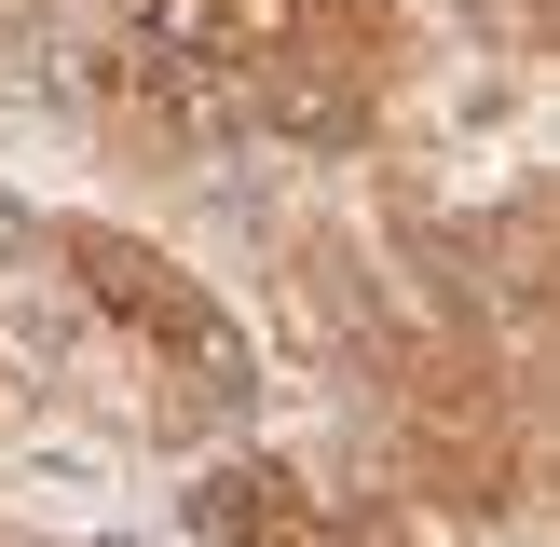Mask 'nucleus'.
Here are the masks:
<instances>
[{"mask_svg": "<svg viewBox=\"0 0 560 547\" xmlns=\"http://www.w3.org/2000/svg\"><path fill=\"white\" fill-rule=\"evenodd\" d=\"M27 260H42V315L69 328L82 383L124 410V438L219 452L260 410V356H246L233 301L191 260H164L151 233H124V219H27Z\"/></svg>", "mask_w": 560, "mask_h": 547, "instance_id": "f257e3e1", "label": "nucleus"}, {"mask_svg": "<svg viewBox=\"0 0 560 547\" xmlns=\"http://www.w3.org/2000/svg\"><path fill=\"white\" fill-rule=\"evenodd\" d=\"M109 42L206 96V124L288 137V151H370L397 96V0H109Z\"/></svg>", "mask_w": 560, "mask_h": 547, "instance_id": "f03ea898", "label": "nucleus"}, {"mask_svg": "<svg viewBox=\"0 0 560 547\" xmlns=\"http://www.w3.org/2000/svg\"><path fill=\"white\" fill-rule=\"evenodd\" d=\"M370 424H383L397 492H424L452 520H506L534 492V383L506 356H479L465 328H438V315H410L397 356L370 370Z\"/></svg>", "mask_w": 560, "mask_h": 547, "instance_id": "7ed1b4c3", "label": "nucleus"}, {"mask_svg": "<svg viewBox=\"0 0 560 547\" xmlns=\"http://www.w3.org/2000/svg\"><path fill=\"white\" fill-rule=\"evenodd\" d=\"M260 246H273V301H288L301 356H315V370H342L355 397H370V370L397 356V328H410V288L342 233V219H273Z\"/></svg>", "mask_w": 560, "mask_h": 547, "instance_id": "20e7f679", "label": "nucleus"}, {"mask_svg": "<svg viewBox=\"0 0 560 547\" xmlns=\"http://www.w3.org/2000/svg\"><path fill=\"white\" fill-rule=\"evenodd\" d=\"M191 534H206V547H315L328 534V492L301 479L288 452H206V479H191Z\"/></svg>", "mask_w": 560, "mask_h": 547, "instance_id": "39448f33", "label": "nucleus"}, {"mask_svg": "<svg viewBox=\"0 0 560 547\" xmlns=\"http://www.w3.org/2000/svg\"><path fill=\"white\" fill-rule=\"evenodd\" d=\"M465 27H479L492 55H547V0H452Z\"/></svg>", "mask_w": 560, "mask_h": 547, "instance_id": "423d86ee", "label": "nucleus"}, {"mask_svg": "<svg viewBox=\"0 0 560 547\" xmlns=\"http://www.w3.org/2000/svg\"><path fill=\"white\" fill-rule=\"evenodd\" d=\"M315 547H410V534H397V507H370V492H328V534Z\"/></svg>", "mask_w": 560, "mask_h": 547, "instance_id": "0eeeda50", "label": "nucleus"}, {"mask_svg": "<svg viewBox=\"0 0 560 547\" xmlns=\"http://www.w3.org/2000/svg\"><path fill=\"white\" fill-rule=\"evenodd\" d=\"M27 424V342H14V301H0V438Z\"/></svg>", "mask_w": 560, "mask_h": 547, "instance_id": "6e6552de", "label": "nucleus"}, {"mask_svg": "<svg viewBox=\"0 0 560 547\" xmlns=\"http://www.w3.org/2000/svg\"><path fill=\"white\" fill-rule=\"evenodd\" d=\"M0 547H69V534H14V520H0Z\"/></svg>", "mask_w": 560, "mask_h": 547, "instance_id": "1a4fd4ad", "label": "nucleus"}]
</instances>
